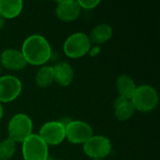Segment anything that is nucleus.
Returning a JSON list of instances; mask_svg holds the SVG:
<instances>
[{
  "mask_svg": "<svg viewBox=\"0 0 160 160\" xmlns=\"http://www.w3.org/2000/svg\"><path fill=\"white\" fill-rule=\"evenodd\" d=\"M27 64L43 66L52 57V47L41 35L34 34L25 38L21 50Z\"/></svg>",
  "mask_w": 160,
  "mask_h": 160,
  "instance_id": "obj_1",
  "label": "nucleus"
},
{
  "mask_svg": "<svg viewBox=\"0 0 160 160\" xmlns=\"http://www.w3.org/2000/svg\"><path fill=\"white\" fill-rule=\"evenodd\" d=\"M130 100L136 111L148 112L157 108L158 104V94L153 86L142 84L136 88Z\"/></svg>",
  "mask_w": 160,
  "mask_h": 160,
  "instance_id": "obj_2",
  "label": "nucleus"
},
{
  "mask_svg": "<svg viewBox=\"0 0 160 160\" xmlns=\"http://www.w3.org/2000/svg\"><path fill=\"white\" fill-rule=\"evenodd\" d=\"M92 43L89 37L82 32L73 33L67 38L64 42L63 50L65 54L71 59L82 58L91 50Z\"/></svg>",
  "mask_w": 160,
  "mask_h": 160,
  "instance_id": "obj_3",
  "label": "nucleus"
},
{
  "mask_svg": "<svg viewBox=\"0 0 160 160\" xmlns=\"http://www.w3.org/2000/svg\"><path fill=\"white\" fill-rule=\"evenodd\" d=\"M33 131V122L25 113H17L12 116L8 125V135L10 140L17 142H22Z\"/></svg>",
  "mask_w": 160,
  "mask_h": 160,
  "instance_id": "obj_4",
  "label": "nucleus"
},
{
  "mask_svg": "<svg viewBox=\"0 0 160 160\" xmlns=\"http://www.w3.org/2000/svg\"><path fill=\"white\" fill-rule=\"evenodd\" d=\"M23 160H48L49 146L38 134H31L22 142Z\"/></svg>",
  "mask_w": 160,
  "mask_h": 160,
  "instance_id": "obj_5",
  "label": "nucleus"
},
{
  "mask_svg": "<svg viewBox=\"0 0 160 160\" xmlns=\"http://www.w3.org/2000/svg\"><path fill=\"white\" fill-rule=\"evenodd\" d=\"M84 154L92 159H104L112 149L110 139L103 135H93L82 144Z\"/></svg>",
  "mask_w": 160,
  "mask_h": 160,
  "instance_id": "obj_6",
  "label": "nucleus"
},
{
  "mask_svg": "<svg viewBox=\"0 0 160 160\" xmlns=\"http://www.w3.org/2000/svg\"><path fill=\"white\" fill-rule=\"evenodd\" d=\"M65 129L66 139L72 144H83L94 135L92 127L81 120H71Z\"/></svg>",
  "mask_w": 160,
  "mask_h": 160,
  "instance_id": "obj_7",
  "label": "nucleus"
},
{
  "mask_svg": "<svg viewBox=\"0 0 160 160\" xmlns=\"http://www.w3.org/2000/svg\"><path fill=\"white\" fill-rule=\"evenodd\" d=\"M38 135L48 146L58 145L66 140L65 126L58 120L49 121L40 128Z\"/></svg>",
  "mask_w": 160,
  "mask_h": 160,
  "instance_id": "obj_8",
  "label": "nucleus"
},
{
  "mask_svg": "<svg viewBox=\"0 0 160 160\" xmlns=\"http://www.w3.org/2000/svg\"><path fill=\"white\" fill-rule=\"evenodd\" d=\"M22 84L20 79L13 75L0 77V103H8L15 100L22 92Z\"/></svg>",
  "mask_w": 160,
  "mask_h": 160,
  "instance_id": "obj_9",
  "label": "nucleus"
},
{
  "mask_svg": "<svg viewBox=\"0 0 160 160\" xmlns=\"http://www.w3.org/2000/svg\"><path fill=\"white\" fill-rule=\"evenodd\" d=\"M0 63L3 68L12 71L22 70L27 65L22 52L16 49H7L3 51L0 54Z\"/></svg>",
  "mask_w": 160,
  "mask_h": 160,
  "instance_id": "obj_10",
  "label": "nucleus"
},
{
  "mask_svg": "<svg viewBox=\"0 0 160 160\" xmlns=\"http://www.w3.org/2000/svg\"><path fill=\"white\" fill-rule=\"evenodd\" d=\"M81 13V8L77 1L74 0H65L57 2L55 8L56 17L66 22H71L76 21Z\"/></svg>",
  "mask_w": 160,
  "mask_h": 160,
  "instance_id": "obj_11",
  "label": "nucleus"
},
{
  "mask_svg": "<svg viewBox=\"0 0 160 160\" xmlns=\"http://www.w3.org/2000/svg\"><path fill=\"white\" fill-rule=\"evenodd\" d=\"M52 69L54 82L58 85L67 87L72 83L74 79V70L68 63L59 62L54 67H52Z\"/></svg>",
  "mask_w": 160,
  "mask_h": 160,
  "instance_id": "obj_12",
  "label": "nucleus"
},
{
  "mask_svg": "<svg viewBox=\"0 0 160 160\" xmlns=\"http://www.w3.org/2000/svg\"><path fill=\"white\" fill-rule=\"evenodd\" d=\"M136 110L130 99H127L121 97L115 98L113 102V112L114 116L119 121H128L135 113Z\"/></svg>",
  "mask_w": 160,
  "mask_h": 160,
  "instance_id": "obj_13",
  "label": "nucleus"
},
{
  "mask_svg": "<svg viewBox=\"0 0 160 160\" xmlns=\"http://www.w3.org/2000/svg\"><path fill=\"white\" fill-rule=\"evenodd\" d=\"M115 87H116L119 97L127 98V99H131L137 88L133 79L127 74H122L117 77Z\"/></svg>",
  "mask_w": 160,
  "mask_h": 160,
  "instance_id": "obj_14",
  "label": "nucleus"
},
{
  "mask_svg": "<svg viewBox=\"0 0 160 160\" xmlns=\"http://www.w3.org/2000/svg\"><path fill=\"white\" fill-rule=\"evenodd\" d=\"M23 8L22 0H0V16L6 19H14L18 17Z\"/></svg>",
  "mask_w": 160,
  "mask_h": 160,
  "instance_id": "obj_15",
  "label": "nucleus"
},
{
  "mask_svg": "<svg viewBox=\"0 0 160 160\" xmlns=\"http://www.w3.org/2000/svg\"><path fill=\"white\" fill-rule=\"evenodd\" d=\"M113 30L111 25L108 23H99L96 25L90 32V41L91 43H95L98 45L103 44L111 39L112 37Z\"/></svg>",
  "mask_w": 160,
  "mask_h": 160,
  "instance_id": "obj_16",
  "label": "nucleus"
},
{
  "mask_svg": "<svg viewBox=\"0 0 160 160\" xmlns=\"http://www.w3.org/2000/svg\"><path fill=\"white\" fill-rule=\"evenodd\" d=\"M54 82L53 69L51 66H42L36 73L35 82L40 88H46Z\"/></svg>",
  "mask_w": 160,
  "mask_h": 160,
  "instance_id": "obj_17",
  "label": "nucleus"
},
{
  "mask_svg": "<svg viewBox=\"0 0 160 160\" xmlns=\"http://www.w3.org/2000/svg\"><path fill=\"white\" fill-rule=\"evenodd\" d=\"M16 151V142L7 138L0 142V160L11 159Z\"/></svg>",
  "mask_w": 160,
  "mask_h": 160,
  "instance_id": "obj_18",
  "label": "nucleus"
},
{
  "mask_svg": "<svg viewBox=\"0 0 160 160\" xmlns=\"http://www.w3.org/2000/svg\"><path fill=\"white\" fill-rule=\"evenodd\" d=\"M77 2L80 6L81 9L83 8V9H88V10L97 8L100 4L99 0H79Z\"/></svg>",
  "mask_w": 160,
  "mask_h": 160,
  "instance_id": "obj_19",
  "label": "nucleus"
},
{
  "mask_svg": "<svg viewBox=\"0 0 160 160\" xmlns=\"http://www.w3.org/2000/svg\"><path fill=\"white\" fill-rule=\"evenodd\" d=\"M3 115H4V108H3L2 103H0V121L3 118Z\"/></svg>",
  "mask_w": 160,
  "mask_h": 160,
  "instance_id": "obj_20",
  "label": "nucleus"
},
{
  "mask_svg": "<svg viewBox=\"0 0 160 160\" xmlns=\"http://www.w3.org/2000/svg\"><path fill=\"white\" fill-rule=\"evenodd\" d=\"M4 25H5V20L0 16V30L4 27Z\"/></svg>",
  "mask_w": 160,
  "mask_h": 160,
  "instance_id": "obj_21",
  "label": "nucleus"
},
{
  "mask_svg": "<svg viewBox=\"0 0 160 160\" xmlns=\"http://www.w3.org/2000/svg\"><path fill=\"white\" fill-rule=\"evenodd\" d=\"M93 160H103V159H93Z\"/></svg>",
  "mask_w": 160,
  "mask_h": 160,
  "instance_id": "obj_22",
  "label": "nucleus"
},
{
  "mask_svg": "<svg viewBox=\"0 0 160 160\" xmlns=\"http://www.w3.org/2000/svg\"><path fill=\"white\" fill-rule=\"evenodd\" d=\"M54 160H61V159H54Z\"/></svg>",
  "mask_w": 160,
  "mask_h": 160,
  "instance_id": "obj_23",
  "label": "nucleus"
}]
</instances>
